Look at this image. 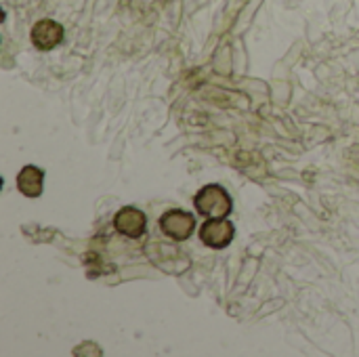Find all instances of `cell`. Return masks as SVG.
I'll return each instance as SVG.
<instances>
[{"instance_id": "cell-1", "label": "cell", "mask_w": 359, "mask_h": 357, "mask_svg": "<svg viewBox=\"0 0 359 357\" xmlns=\"http://www.w3.org/2000/svg\"><path fill=\"white\" fill-rule=\"evenodd\" d=\"M194 204H196V210L208 219H225V217H229V213L233 208V202H231L227 189L221 185L202 187L196 194Z\"/></svg>"}, {"instance_id": "cell-2", "label": "cell", "mask_w": 359, "mask_h": 357, "mask_svg": "<svg viewBox=\"0 0 359 357\" xmlns=\"http://www.w3.org/2000/svg\"><path fill=\"white\" fill-rule=\"evenodd\" d=\"M160 229L166 238H170L175 242H183L194 234L196 219L191 213L175 208V210H168L160 217Z\"/></svg>"}, {"instance_id": "cell-3", "label": "cell", "mask_w": 359, "mask_h": 357, "mask_svg": "<svg viewBox=\"0 0 359 357\" xmlns=\"http://www.w3.org/2000/svg\"><path fill=\"white\" fill-rule=\"evenodd\" d=\"M236 236V227L231 221L225 219H208L206 223H202V229H200V240L204 246L208 248H215V250H221V248H227L231 244Z\"/></svg>"}, {"instance_id": "cell-4", "label": "cell", "mask_w": 359, "mask_h": 357, "mask_svg": "<svg viewBox=\"0 0 359 357\" xmlns=\"http://www.w3.org/2000/svg\"><path fill=\"white\" fill-rule=\"evenodd\" d=\"M145 225H147L145 215L135 206H126V208L118 210L116 217H114L116 231L126 236V238H133V240H137V238H141L145 234Z\"/></svg>"}, {"instance_id": "cell-5", "label": "cell", "mask_w": 359, "mask_h": 357, "mask_svg": "<svg viewBox=\"0 0 359 357\" xmlns=\"http://www.w3.org/2000/svg\"><path fill=\"white\" fill-rule=\"evenodd\" d=\"M63 40V25L53 19H40L32 27V42L38 50H50Z\"/></svg>"}, {"instance_id": "cell-6", "label": "cell", "mask_w": 359, "mask_h": 357, "mask_svg": "<svg viewBox=\"0 0 359 357\" xmlns=\"http://www.w3.org/2000/svg\"><path fill=\"white\" fill-rule=\"evenodd\" d=\"M42 181H44V173L36 166H25L21 168V173L17 175V189L25 196V198H38L42 194Z\"/></svg>"}]
</instances>
